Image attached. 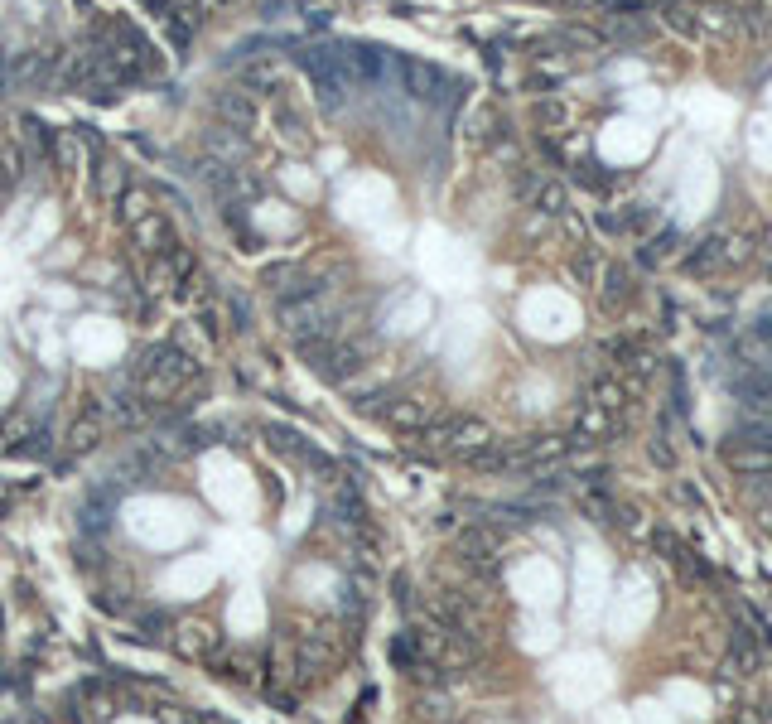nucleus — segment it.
<instances>
[{"mask_svg": "<svg viewBox=\"0 0 772 724\" xmlns=\"http://www.w3.org/2000/svg\"><path fill=\"white\" fill-rule=\"evenodd\" d=\"M131 377H136V391L145 401H165V396H174L184 382L198 377V362H193L184 348H174V343H155V348H145V353L131 362Z\"/></svg>", "mask_w": 772, "mask_h": 724, "instance_id": "obj_1", "label": "nucleus"}, {"mask_svg": "<svg viewBox=\"0 0 772 724\" xmlns=\"http://www.w3.org/2000/svg\"><path fill=\"white\" fill-rule=\"evenodd\" d=\"M295 63L314 78L319 102H324L329 112H343V107H348L353 78H348V68H343V58H338V44H309V49H295Z\"/></svg>", "mask_w": 772, "mask_h": 724, "instance_id": "obj_2", "label": "nucleus"}, {"mask_svg": "<svg viewBox=\"0 0 772 724\" xmlns=\"http://www.w3.org/2000/svg\"><path fill=\"white\" fill-rule=\"evenodd\" d=\"M425 440H430V445H440V449H454V454H464V459H469L473 449H483L493 435H488V425H483V420L449 416V420H440V425H425Z\"/></svg>", "mask_w": 772, "mask_h": 724, "instance_id": "obj_3", "label": "nucleus"}, {"mask_svg": "<svg viewBox=\"0 0 772 724\" xmlns=\"http://www.w3.org/2000/svg\"><path fill=\"white\" fill-rule=\"evenodd\" d=\"M396 73H401L406 92H411V97H420V102H449V97L459 92V83H454V78H444L435 63H420V58L396 63Z\"/></svg>", "mask_w": 772, "mask_h": 724, "instance_id": "obj_4", "label": "nucleus"}, {"mask_svg": "<svg viewBox=\"0 0 772 724\" xmlns=\"http://www.w3.org/2000/svg\"><path fill=\"white\" fill-rule=\"evenodd\" d=\"M338 58H343V68H348V78H353V87H372L386 78V68H391V58H386V49H377V44H353V39H338Z\"/></svg>", "mask_w": 772, "mask_h": 724, "instance_id": "obj_5", "label": "nucleus"}, {"mask_svg": "<svg viewBox=\"0 0 772 724\" xmlns=\"http://www.w3.org/2000/svg\"><path fill=\"white\" fill-rule=\"evenodd\" d=\"M102 420H107V411H102V401H92V406H87L83 416L73 420V430H68V440H63V445H68V459H78V454H87V449H92L97 440H102Z\"/></svg>", "mask_w": 772, "mask_h": 724, "instance_id": "obj_6", "label": "nucleus"}, {"mask_svg": "<svg viewBox=\"0 0 772 724\" xmlns=\"http://www.w3.org/2000/svg\"><path fill=\"white\" fill-rule=\"evenodd\" d=\"M116 493L121 488H92V498L83 502V512H78V527H83V536H107L111 527V502H116Z\"/></svg>", "mask_w": 772, "mask_h": 724, "instance_id": "obj_7", "label": "nucleus"}, {"mask_svg": "<svg viewBox=\"0 0 772 724\" xmlns=\"http://www.w3.org/2000/svg\"><path fill=\"white\" fill-rule=\"evenodd\" d=\"M218 116L232 126V131H242V126H256V97H251L247 87H232V92H218Z\"/></svg>", "mask_w": 772, "mask_h": 724, "instance_id": "obj_8", "label": "nucleus"}, {"mask_svg": "<svg viewBox=\"0 0 772 724\" xmlns=\"http://www.w3.org/2000/svg\"><path fill=\"white\" fill-rule=\"evenodd\" d=\"M333 517H338L343 527H362L367 507H362V493H358V483H353V478L333 488Z\"/></svg>", "mask_w": 772, "mask_h": 724, "instance_id": "obj_9", "label": "nucleus"}, {"mask_svg": "<svg viewBox=\"0 0 772 724\" xmlns=\"http://www.w3.org/2000/svg\"><path fill=\"white\" fill-rule=\"evenodd\" d=\"M261 435H266V440H271V449H280V454H290V459H309V440H304L300 430H290V425H276V420H266V425H261Z\"/></svg>", "mask_w": 772, "mask_h": 724, "instance_id": "obj_10", "label": "nucleus"}, {"mask_svg": "<svg viewBox=\"0 0 772 724\" xmlns=\"http://www.w3.org/2000/svg\"><path fill=\"white\" fill-rule=\"evenodd\" d=\"M459 556L473 560V565H488V556H497V531H488V522H483V527H469L459 536Z\"/></svg>", "mask_w": 772, "mask_h": 724, "instance_id": "obj_11", "label": "nucleus"}, {"mask_svg": "<svg viewBox=\"0 0 772 724\" xmlns=\"http://www.w3.org/2000/svg\"><path fill=\"white\" fill-rule=\"evenodd\" d=\"M382 416L391 420L396 430H425V425H430V416H425V406H420V401H396V396L382 406Z\"/></svg>", "mask_w": 772, "mask_h": 724, "instance_id": "obj_12", "label": "nucleus"}, {"mask_svg": "<svg viewBox=\"0 0 772 724\" xmlns=\"http://www.w3.org/2000/svg\"><path fill=\"white\" fill-rule=\"evenodd\" d=\"M724 459H729V469H739V474H772L768 449H729Z\"/></svg>", "mask_w": 772, "mask_h": 724, "instance_id": "obj_13", "label": "nucleus"}, {"mask_svg": "<svg viewBox=\"0 0 772 724\" xmlns=\"http://www.w3.org/2000/svg\"><path fill=\"white\" fill-rule=\"evenodd\" d=\"M136 242L145 251H165L169 247V223L165 218H155V213H145V218L136 223Z\"/></svg>", "mask_w": 772, "mask_h": 724, "instance_id": "obj_14", "label": "nucleus"}, {"mask_svg": "<svg viewBox=\"0 0 772 724\" xmlns=\"http://www.w3.org/2000/svg\"><path fill=\"white\" fill-rule=\"evenodd\" d=\"M25 145H29V160H49L54 155V136L44 131L39 116H25Z\"/></svg>", "mask_w": 772, "mask_h": 724, "instance_id": "obj_15", "label": "nucleus"}, {"mask_svg": "<svg viewBox=\"0 0 772 724\" xmlns=\"http://www.w3.org/2000/svg\"><path fill=\"white\" fill-rule=\"evenodd\" d=\"M391 662H396L401 671H411L415 662H425V652H420V638H415V633H396V638H391Z\"/></svg>", "mask_w": 772, "mask_h": 724, "instance_id": "obj_16", "label": "nucleus"}, {"mask_svg": "<svg viewBox=\"0 0 772 724\" xmlns=\"http://www.w3.org/2000/svg\"><path fill=\"white\" fill-rule=\"evenodd\" d=\"M276 116H280V136L290 140V145H300V150H309V140H314L309 136V121L300 112H290V107H280Z\"/></svg>", "mask_w": 772, "mask_h": 724, "instance_id": "obj_17", "label": "nucleus"}, {"mask_svg": "<svg viewBox=\"0 0 772 724\" xmlns=\"http://www.w3.org/2000/svg\"><path fill=\"white\" fill-rule=\"evenodd\" d=\"M169 633V613L165 609H145L136 618V638H145V642H160Z\"/></svg>", "mask_w": 772, "mask_h": 724, "instance_id": "obj_18", "label": "nucleus"}, {"mask_svg": "<svg viewBox=\"0 0 772 724\" xmlns=\"http://www.w3.org/2000/svg\"><path fill=\"white\" fill-rule=\"evenodd\" d=\"M49 449H54V435H49V425L39 420V425L29 430V440H25V445H15V454H20V459H44Z\"/></svg>", "mask_w": 772, "mask_h": 724, "instance_id": "obj_19", "label": "nucleus"}, {"mask_svg": "<svg viewBox=\"0 0 772 724\" xmlns=\"http://www.w3.org/2000/svg\"><path fill=\"white\" fill-rule=\"evenodd\" d=\"M160 720H165V724H213L208 715H198V710H184V705H165V710H160Z\"/></svg>", "mask_w": 772, "mask_h": 724, "instance_id": "obj_20", "label": "nucleus"}, {"mask_svg": "<svg viewBox=\"0 0 772 724\" xmlns=\"http://www.w3.org/2000/svg\"><path fill=\"white\" fill-rule=\"evenodd\" d=\"M208 638H213L208 628H184V633H179V652H189V657H198V652L208 647Z\"/></svg>", "mask_w": 772, "mask_h": 724, "instance_id": "obj_21", "label": "nucleus"}, {"mask_svg": "<svg viewBox=\"0 0 772 724\" xmlns=\"http://www.w3.org/2000/svg\"><path fill=\"white\" fill-rule=\"evenodd\" d=\"M247 87H256V92H276V73H271V68H251ZM256 92H251V97H256Z\"/></svg>", "mask_w": 772, "mask_h": 724, "instance_id": "obj_22", "label": "nucleus"}, {"mask_svg": "<svg viewBox=\"0 0 772 724\" xmlns=\"http://www.w3.org/2000/svg\"><path fill=\"white\" fill-rule=\"evenodd\" d=\"M121 213H126V218H145V213H150V203H145V194H126V198H121Z\"/></svg>", "mask_w": 772, "mask_h": 724, "instance_id": "obj_23", "label": "nucleus"}, {"mask_svg": "<svg viewBox=\"0 0 772 724\" xmlns=\"http://www.w3.org/2000/svg\"><path fill=\"white\" fill-rule=\"evenodd\" d=\"M227 305H232V319H237V329H251V309L242 295H227Z\"/></svg>", "mask_w": 772, "mask_h": 724, "instance_id": "obj_24", "label": "nucleus"}, {"mask_svg": "<svg viewBox=\"0 0 772 724\" xmlns=\"http://www.w3.org/2000/svg\"><path fill=\"white\" fill-rule=\"evenodd\" d=\"M5 194H10V179H5V174H0V203H5Z\"/></svg>", "mask_w": 772, "mask_h": 724, "instance_id": "obj_25", "label": "nucleus"}, {"mask_svg": "<svg viewBox=\"0 0 772 724\" xmlns=\"http://www.w3.org/2000/svg\"><path fill=\"white\" fill-rule=\"evenodd\" d=\"M0 97H5V73H0Z\"/></svg>", "mask_w": 772, "mask_h": 724, "instance_id": "obj_26", "label": "nucleus"}]
</instances>
